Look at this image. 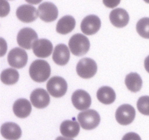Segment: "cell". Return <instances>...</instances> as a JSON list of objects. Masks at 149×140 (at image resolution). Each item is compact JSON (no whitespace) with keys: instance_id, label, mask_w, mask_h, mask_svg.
<instances>
[{"instance_id":"obj_1","label":"cell","mask_w":149,"mask_h":140,"mask_svg":"<svg viewBox=\"0 0 149 140\" xmlns=\"http://www.w3.org/2000/svg\"><path fill=\"white\" fill-rule=\"evenodd\" d=\"M50 74V66L45 60H36L31 64L29 68V75L36 83L45 82L49 78Z\"/></svg>"},{"instance_id":"obj_2","label":"cell","mask_w":149,"mask_h":140,"mask_svg":"<svg viewBox=\"0 0 149 140\" xmlns=\"http://www.w3.org/2000/svg\"><path fill=\"white\" fill-rule=\"evenodd\" d=\"M68 47L71 52L76 56H83L90 50V43L88 38L81 34H74L70 38Z\"/></svg>"},{"instance_id":"obj_3","label":"cell","mask_w":149,"mask_h":140,"mask_svg":"<svg viewBox=\"0 0 149 140\" xmlns=\"http://www.w3.org/2000/svg\"><path fill=\"white\" fill-rule=\"evenodd\" d=\"M81 128L84 130H93L97 128L100 122L98 112L94 109H87L80 112L77 117Z\"/></svg>"},{"instance_id":"obj_4","label":"cell","mask_w":149,"mask_h":140,"mask_svg":"<svg viewBox=\"0 0 149 140\" xmlns=\"http://www.w3.org/2000/svg\"><path fill=\"white\" fill-rule=\"evenodd\" d=\"M68 84L63 77L55 76L48 80L47 90L48 93L55 98H61L66 93Z\"/></svg>"},{"instance_id":"obj_5","label":"cell","mask_w":149,"mask_h":140,"mask_svg":"<svg viewBox=\"0 0 149 140\" xmlns=\"http://www.w3.org/2000/svg\"><path fill=\"white\" fill-rule=\"evenodd\" d=\"M97 64L94 60L90 58H82L77 65V74L84 79H89L94 77L97 73Z\"/></svg>"},{"instance_id":"obj_6","label":"cell","mask_w":149,"mask_h":140,"mask_svg":"<svg viewBox=\"0 0 149 140\" xmlns=\"http://www.w3.org/2000/svg\"><path fill=\"white\" fill-rule=\"evenodd\" d=\"M37 39V34L31 28H23L20 29L17 35V44L23 49L30 50Z\"/></svg>"},{"instance_id":"obj_7","label":"cell","mask_w":149,"mask_h":140,"mask_svg":"<svg viewBox=\"0 0 149 140\" xmlns=\"http://www.w3.org/2000/svg\"><path fill=\"white\" fill-rule=\"evenodd\" d=\"M7 61L12 67L16 69L23 68L28 62L27 52L22 48H13L9 52Z\"/></svg>"},{"instance_id":"obj_8","label":"cell","mask_w":149,"mask_h":140,"mask_svg":"<svg viewBox=\"0 0 149 140\" xmlns=\"http://www.w3.org/2000/svg\"><path fill=\"white\" fill-rule=\"evenodd\" d=\"M115 116L119 124L127 125L135 120V109L130 104H122L117 108Z\"/></svg>"},{"instance_id":"obj_9","label":"cell","mask_w":149,"mask_h":140,"mask_svg":"<svg viewBox=\"0 0 149 140\" xmlns=\"http://www.w3.org/2000/svg\"><path fill=\"white\" fill-rule=\"evenodd\" d=\"M71 102L76 109L80 111H84L88 109L91 106L92 99L87 91L79 89L72 94Z\"/></svg>"},{"instance_id":"obj_10","label":"cell","mask_w":149,"mask_h":140,"mask_svg":"<svg viewBox=\"0 0 149 140\" xmlns=\"http://www.w3.org/2000/svg\"><path fill=\"white\" fill-rule=\"evenodd\" d=\"M39 16L40 19L46 23L55 21L58 16V10L52 2H43L38 7Z\"/></svg>"},{"instance_id":"obj_11","label":"cell","mask_w":149,"mask_h":140,"mask_svg":"<svg viewBox=\"0 0 149 140\" xmlns=\"http://www.w3.org/2000/svg\"><path fill=\"white\" fill-rule=\"evenodd\" d=\"M101 21L98 16L90 15L84 18L81 23V30L84 34L93 35L100 29Z\"/></svg>"},{"instance_id":"obj_12","label":"cell","mask_w":149,"mask_h":140,"mask_svg":"<svg viewBox=\"0 0 149 140\" xmlns=\"http://www.w3.org/2000/svg\"><path fill=\"white\" fill-rule=\"evenodd\" d=\"M39 15L38 10L35 7L29 4H23L17 7L16 16L20 21L23 23H31L36 20Z\"/></svg>"},{"instance_id":"obj_13","label":"cell","mask_w":149,"mask_h":140,"mask_svg":"<svg viewBox=\"0 0 149 140\" xmlns=\"http://www.w3.org/2000/svg\"><path fill=\"white\" fill-rule=\"evenodd\" d=\"M31 102L34 107L37 109H43L49 105L50 102L49 93L42 88H36L30 96Z\"/></svg>"},{"instance_id":"obj_14","label":"cell","mask_w":149,"mask_h":140,"mask_svg":"<svg viewBox=\"0 0 149 140\" xmlns=\"http://www.w3.org/2000/svg\"><path fill=\"white\" fill-rule=\"evenodd\" d=\"M33 52L34 55L38 58H45L49 57L52 54V43L49 40L46 39H37L32 46Z\"/></svg>"},{"instance_id":"obj_15","label":"cell","mask_w":149,"mask_h":140,"mask_svg":"<svg viewBox=\"0 0 149 140\" xmlns=\"http://www.w3.org/2000/svg\"><path fill=\"white\" fill-rule=\"evenodd\" d=\"M111 23L116 28H123L129 23L130 16L127 12L122 8L112 10L109 15Z\"/></svg>"},{"instance_id":"obj_16","label":"cell","mask_w":149,"mask_h":140,"mask_svg":"<svg viewBox=\"0 0 149 140\" xmlns=\"http://www.w3.org/2000/svg\"><path fill=\"white\" fill-rule=\"evenodd\" d=\"M1 134L4 139L8 140H17L21 137L22 131L20 127L15 123L7 122L2 124Z\"/></svg>"},{"instance_id":"obj_17","label":"cell","mask_w":149,"mask_h":140,"mask_svg":"<svg viewBox=\"0 0 149 140\" xmlns=\"http://www.w3.org/2000/svg\"><path fill=\"white\" fill-rule=\"evenodd\" d=\"M52 59L56 64L64 66L68 64L70 59V51L68 47L64 44H59L54 50Z\"/></svg>"},{"instance_id":"obj_18","label":"cell","mask_w":149,"mask_h":140,"mask_svg":"<svg viewBox=\"0 0 149 140\" xmlns=\"http://www.w3.org/2000/svg\"><path fill=\"white\" fill-rule=\"evenodd\" d=\"M13 110L15 116L20 118H26L31 112V104L26 99H19L13 104Z\"/></svg>"},{"instance_id":"obj_19","label":"cell","mask_w":149,"mask_h":140,"mask_svg":"<svg viewBox=\"0 0 149 140\" xmlns=\"http://www.w3.org/2000/svg\"><path fill=\"white\" fill-rule=\"evenodd\" d=\"M60 131L63 136L74 138L77 136L80 131L79 124L77 121L70 120H64L60 126Z\"/></svg>"},{"instance_id":"obj_20","label":"cell","mask_w":149,"mask_h":140,"mask_svg":"<svg viewBox=\"0 0 149 140\" xmlns=\"http://www.w3.org/2000/svg\"><path fill=\"white\" fill-rule=\"evenodd\" d=\"M76 20L71 15H65L58 20L56 26V32L61 34H67L74 29Z\"/></svg>"},{"instance_id":"obj_21","label":"cell","mask_w":149,"mask_h":140,"mask_svg":"<svg viewBox=\"0 0 149 140\" xmlns=\"http://www.w3.org/2000/svg\"><path fill=\"white\" fill-rule=\"evenodd\" d=\"M97 98L103 104H111L116 100V93L112 88L103 86L97 90Z\"/></svg>"},{"instance_id":"obj_22","label":"cell","mask_w":149,"mask_h":140,"mask_svg":"<svg viewBox=\"0 0 149 140\" xmlns=\"http://www.w3.org/2000/svg\"><path fill=\"white\" fill-rule=\"evenodd\" d=\"M125 85L128 90L132 93L140 91L143 85V80L141 76L136 72H131L125 77Z\"/></svg>"},{"instance_id":"obj_23","label":"cell","mask_w":149,"mask_h":140,"mask_svg":"<svg viewBox=\"0 0 149 140\" xmlns=\"http://www.w3.org/2000/svg\"><path fill=\"white\" fill-rule=\"evenodd\" d=\"M19 80V73L17 70L15 69L9 68L4 69L1 73V80L4 84L14 85Z\"/></svg>"},{"instance_id":"obj_24","label":"cell","mask_w":149,"mask_h":140,"mask_svg":"<svg viewBox=\"0 0 149 140\" xmlns=\"http://www.w3.org/2000/svg\"><path fill=\"white\" fill-rule=\"evenodd\" d=\"M136 30L140 36L145 39H149V18L140 19L137 23Z\"/></svg>"},{"instance_id":"obj_25","label":"cell","mask_w":149,"mask_h":140,"mask_svg":"<svg viewBox=\"0 0 149 140\" xmlns=\"http://www.w3.org/2000/svg\"><path fill=\"white\" fill-rule=\"evenodd\" d=\"M137 107L141 114L149 116V96L140 97L137 102Z\"/></svg>"},{"instance_id":"obj_26","label":"cell","mask_w":149,"mask_h":140,"mask_svg":"<svg viewBox=\"0 0 149 140\" xmlns=\"http://www.w3.org/2000/svg\"><path fill=\"white\" fill-rule=\"evenodd\" d=\"M0 1H1V17L4 18L10 13V4L6 0H0Z\"/></svg>"},{"instance_id":"obj_27","label":"cell","mask_w":149,"mask_h":140,"mask_svg":"<svg viewBox=\"0 0 149 140\" xmlns=\"http://www.w3.org/2000/svg\"><path fill=\"white\" fill-rule=\"evenodd\" d=\"M122 140H141V138L136 133L130 132L125 134Z\"/></svg>"},{"instance_id":"obj_28","label":"cell","mask_w":149,"mask_h":140,"mask_svg":"<svg viewBox=\"0 0 149 140\" xmlns=\"http://www.w3.org/2000/svg\"><path fill=\"white\" fill-rule=\"evenodd\" d=\"M121 0H103V2L106 7L109 8H114L120 3Z\"/></svg>"},{"instance_id":"obj_29","label":"cell","mask_w":149,"mask_h":140,"mask_svg":"<svg viewBox=\"0 0 149 140\" xmlns=\"http://www.w3.org/2000/svg\"><path fill=\"white\" fill-rule=\"evenodd\" d=\"M1 56L2 57L3 55L5 54V52L7 51V43L5 42L4 39L3 38H1Z\"/></svg>"},{"instance_id":"obj_30","label":"cell","mask_w":149,"mask_h":140,"mask_svg":"<svg viewBox=\"0 0 149 140\" xmlns=\"http://www.w3.org/2000/svg\"><path fill=\"white\" fill-rule=\"evenodd\" d=\"M144 66H145V69L149 73V55L146 57L144 61Z\"/></svg>"},{"instance_id":"obj_31","label":"cell","mask_w":149,"mask_h":140,"mask_svg":"<svg viewBox=\"0 0 149 140\" xmlns=\"http://www.w3.org/2000/svg\"><path fill=\"white\" fill-rule=\"evenodd\" d=\"M28 3L31 4H38L42 1V0H26Z\"/></svg>"},{"instance_id":"obj_32","label":"cell","mask_w":149,"mask_h":140,"mask_svg":"<svg viewBox=\"0 0 149 140\" xmlns=\"http://www.w3.org/2000/svg\"><path fill=\"white\" fill-rule=\"evenodd\" d=\"M55 140H74L72 138H68L65 136H58Z\"/></svg>"},{"instance_id":"obj_33","label":"cell","mask_w":149,"mask_h":140,"mask_svg":"<svg viewBox=\"0 0 149 140\" xmlns=\"http://www.w3.org/2000/svg\"><path fill=\"white\" fill-rule=\"evenodd\" d=\"M144 1H145V2H146V3H148V4H149V0H143Z\"/></svg>"}]
</instances>
